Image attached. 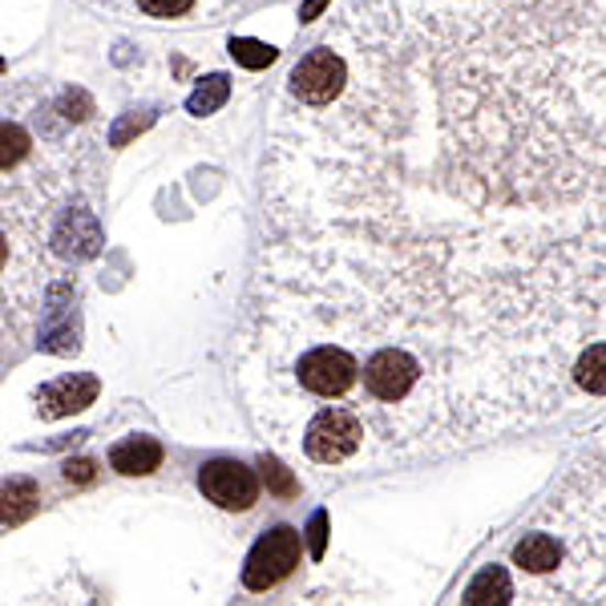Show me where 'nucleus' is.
Listing matches in <instances>:
<instances>
[{"label":"nucleus","instance_id":"1","mask_svg":"<svg viewBox=\"0 0 606 606\" xmlns=\"http://www.w3.org/2000/svg\"><path fill=\"white\" fill-rule=\"evenodd\" d=\"M344 89H348V65L332 45L311 49L308 57L291 69V77H287V93H291L299 106H308V110L332 106Z\"/></svg>","mask_w":606,"mask_h":606},{"label":"nucleus","instance_id":"2","mask_svg":"<svg viewBox=\"0 0 606 606\" xmlns=\"http://www.w3.org/2000/svg\"><path fill=\"white\" fill-rule=\"evenodd\" d=\"M299 566V533L291 526H279V530L263 533L255 550L247 554V566H243V582L247 591H272L279 582Z\"/></svg>","mask_w":606,"mask_h":606},{"label":"nucleus","instance_id":"3","mask_svg":"<svg viewBox=\"0 0 606 606\" xmlns=\"http://www.w3.org/2000/svg\"><path fill=\"white\" fill-rule=\"evenodd\" d=\"M198 489L207 502H214L219 509H231V514H243L260 502V477L239 465V461H211L198 470Z\"/></svg>","mask_w":606,"mask_h":606},{"label":"nucleus","instance_id":"4","mask_svg":"<svg viewBox=\"0 0 606 606\" xmlns=\"http://www.w3.org/2000/svg\"><path fill=\"white\" fill-rule=\"evenodd\" d=\"M93 396H98V381H93V376H62V381L41 388L37 405L45 417H65V412L86 409Z\"/></svg>","mask_w":606,"mask_h":606},{"label":"nucleus","instance_id":"5","mask_svg":"<svg viewBox=\"0 0 606 606\" xmlns=\"http://www.w3.org/2000/svg\"><path fill=\"white\" fill-rule=\"evenodd\" d=\"M110 465L125 477H142V473H154L162 465V445L154 437H125L118 441L110 453Z\"/></svg>","mask_w":606,"mask_h":606},{"label":"nucleus","instance_id":"6","mask_svg":"<svg viewBox=\"0 0 606 606\" xmlns=\"http://www.w3.org/2000/svg\"><path fill=\"white\" fill-rule=\"evenodd\" d=\"M570 381L579 384L582 393L606 396V340L579 348V356L570 364Z\"/></svg>","mask_w":606,"mask_h":606},{"label":"nucleus","instance_id":"7","mask_svg":"<svg viewBox=\"0 0 606 606\" xmlns=\"http://www.w3.org/2000/svg\"><path fill=\"white\" fill-rule=\"evenodd\" d=\"M514 579L506 574V566H485L477 579L470 582V591H465V598L461 603L470 606H482V603H514Z\"/></svg>","mask_w":606,"mask_h":606},{"label":"nucleus","instance_id":"8","mask_svg":"<svg viewBox=\"0 0 606 606\" xmlns=\"http://www.w3.org/2000/svg\"><path fill=\"white\" fill-rule=\"evenodd\" d=\"M33 509H37V485L33 482L13 477V482L0 485V521L16 526V521H25Z\"/></svg>","mask_w":606,"mask_h":606},{"label":"nucleus","instance_id":"9","mask_svg":"<svg viewBox=\"0 0 606 606\" xmlns=\"http://www.w3.org/2000/svg\"><path fill=\"white\" fill-rule=\"evenodd\" d=\"M227 93H231L227 77H207V81L195 89V98L186 101V110L195 113V118H202V113H214L227 101Z\"/></svg>","mask_w":606,"mask_h":606},{"label":"nucleus","instance_id":"10","mask_svg":"<svg viewBox=\"0 0 606 606\" xmlns=\"http://www.w3.org/2000/svg\"><path fill=\"white\" fill-rule=\"evenodd\" d=\"M29 154V134L13 122H0V170H9Z\"/></svg>","mask_w":606,"mask_h":606},{"label":"nucleus","instance_id":"11","mask_svg":"<svg viewBox=\"0 0 606 606\" xmlns=\"http://www.w3.org/2000/svg\"><path fill=\"white\" fill-rule=\"evenodd\" d=\"M231 53H235V62L247 65V69H263V65L275 62V49L272 45H263V41H235Z\"/></svg>","mask_w":606,"mask_h":606},{"label":"nucleus","instance_id":"12","mask_svg":"<svg viewBox=\"0 0 606 606\" xmlns=\"http://www.w3.org/2000/svg\"><path fill=\"white\" fill-rule=\"evenodd\" d=\"M137 9L146 16H154V21H178V16H186L195 9V0H137Z\"/></svg>","mask_w":606,"mask_h":606},{"label":"nucleus","instance_id":"13","mask_svg":"<svg viewBox=\"0 0 606 606\" xmlns=\"http://www.w3.org/2000/svg\"><path fill=\"white\" fill-rule=\"evenodd\" d=\"M65 477H69V482H93V461H69V465H65Z\"/></svg>","mask_w":606,"mask_h":606},{"label":"nucleus","instance_id":"14","mask_svg":"<svg viewBox=\"0 0 606 606\" xmlns=\"http://www.w3.org/2000/svg\"><path fill=\"white\" fill-rule=\"evenodd\" d=\"M4 260H9V239L0 235V267H4Z\"/></svg>","mask_w":606,"mask_h":606}]
</instances>
